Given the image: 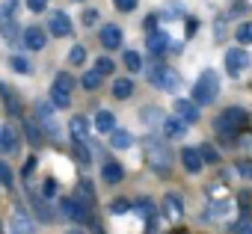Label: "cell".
<instances>
[{
	"mask_svg": "<svg viewBox=\"0 0 252 234\" xmlns=\"http://www.w3.org/2000/svg\"><path fill=\"white\" fill-rule=\"evenodd\" d=\"M155 24H158V15H149V18L143 21V27H146V33H155Z\"/></svg>",
	"mask_w": 252,
	"mask_h": 234,
	"instance_id": "obj_44",
	"label": "cell"
},
{
	"mask_svg": "<svg viewBox=\"0 0 252 234\" xmlns=\"http://www.w3.org/2000/svg\"><path fill=\"white\" fill-rule=\"evenodd\" d=\"M196 30H199V21H190V24H187V36H193Z\"/></svg>",
	"mask_w": 252,
	"mask_h": 234,
	"instance_id": "obj_46",
	"label": "cell"
},
{
	"mask_svg": "<svg viewBox=\"0 0 252 234\" xmlns=\"http://www.w3.org/2000/svg\"><path fill=\"white\" fill-rule=\"evenodd\" d=\"M95 71L104 77V74H110L113 71V59H107V57H101V59H95Z\"/></svg>",
	"mask_w": 252,
	"mask_h": 234,
	"instance_id": "obj_32",
	"label": "cell"
},
{
	"mask_svg": "<svg viewBox=\"0 0 252 234\" xmlns=\"http://www.w3.org/2000/svg\"><path fill=\"white\" fill-rule=\"evenodd\" d=\"M163 213H166L169 219H181V213H184V210H181V202H178V196H172V193H169V196L163 199Z\"/></svg>",
	"mask_w": 252,
	"mask_h": 234,
	"instance_id": "obj_19",
	"label": "cell"
},
{
	"mask_svg": "<svg viewBox=\"0 0 252 234\" xmlns=\"http://www.w3.org/2000/svg\"><path fill=\"white\" fill-rule=\"evenodd\" d=\"M166 48H169V39H166V36H160V33H149V51H152L155 57L166 54Z\"/></svg>",
	"mask_w": 252,
	"mask_h": 234,
	"instance_id": "obj_18",
	"label": "cell"
},
{
	"mask_svg": "<svg viewBox=\"0 0 252 234\" xmlns=\"http://www.w3.org/2000/svg\"><path fill=\"white\" fill-rule=\"evenodd\" d=\"M33 210H36V216H39L42 222H51V219H54V210H51L39 196H33Z\"/></svg>",
	"mask_w": 252,
	"mask_h": 234,
	"instance_id": "obj_23",
	"label": "cell"
},
{
	"mask_svg": "<svg viewBox=\"0 0 252 234\" xmlns=\"http://www.w3.org/2000/svg\"><path fill=\"white\" fill-rule=\"evenodd\" d=\"M220 95V77L217 71H202L199 80L193 83V101L202 107V104H214Z\"/></svg>",
	"mask_w": 252,
	"mask_h": 234,
	"instance_id": "obj_1",
	"label": "cell"
},
{
	"mask_svg": "<svg viewBox=\"0 0 252 234\" xmlns=\"http://www.w3.org/2000/svg\"><path fill=\"white\" fill-rule=\"evenodd\" d=\"M60 213H63L65 219H71V222H86V219H89V207H86L80 199H65V202L60 205Z\"/></svg>",
	"mask_w": 252,
	"mask_h": 234,
	"instance_id": "obj_6",
	"label": "cell"
},
{
	"mask_svg": "<svg viewBox=\"0 0 252 234\" xmlns=\"http://www.w3.org/2000/svg\"><path fill=\"white\" fill-rule=\"evenodd\" d=\"M225 213H231V202H220V205H211L208 207V219H220Z\"/></svg>",
	"mask_w": 252,
	"mask_h": 234,
	"instance_id": "obj_25",
	"label": "cell"
},
{
	"mask_svg": "<svg viewBox=\"0 0 252 234\" xmlns=\"http://www.w3.org/2000/svg\"><path fill=\"white\" fill-rule=\"evenodd\" d=\"M160 128H163V134H166V137H181V134H184V122L178 119V116H175V119H163V125H160Z\"/></svg>",
	"mask_w": 252,
	"mask_h": 234,
	"instance_id": "obj_22",
	"label": "cell"
},
{
	"mask_svg": "<svg viewBox=\"0 0 252 234\" xmlns=\"http://www.w3.org/2000/svg\"><path fill=\"white\" fill-rule=\"evenodd\" d=\"M140 119H143V128H149V131H155V128H160L163 125V110L160 107H146L143 113H140Z\"/></svg>",
	"mask_w": 252,
	"mask_h": 234,
	"instance_id": "obj_14",
	"label": "cell"
},
{
	"mask_svg": "<svg viewBox=\"0 0 252 234\" xmlns=\"http://www.w3.org/2000/svg\"><path fill=\"white\" fill-rule=\"evenodd\" d=\"M12 234H36V222H33L30 213H24L21 207L12 210Z\"/></svg>",
	"mask_w": 252,
	"mask_h": 234,
	"instance_id": "obj_9",
	"label": "cell"
},
{
	"mask_svg": "<svg viewBox=\"0 0 252 234\" xmlns=\"http://www.w3.org/2000/svg\"><path fill=\"white\" fill-rule=\"evenodd\" d=\"M24 134L30 137V143H33V146H42V134H39L36 122H24Z\"/></svg>",
	"mask_w": 252,
	"mask_h": 234,
	"instance_id": "obj_29",
	"label": "cell"
},
{
	"mask_svg": "<svg viewBox=\"0 0 252 234\" xmlns=\"http://www.w3.org/2000/svg\"><path fill=\"white\" fill-rule=\"evenodd\" d=\"M234 36H237L240 45H249V42H252V21H243V24L234 30Z\"/></svg>",
	"mask_w": 252,
	"mask_h": 234,
	"instance_id": "obj_26",
	"label": "cell"
},
{
	"mask_svg": "<svg viewBox=\"0 0 252 234\" xmlns=\"http://www.w3.org/2000/svg\"><path fill=\"white\" fill-rule=\"evenodd\" d=\"M65 234H83V231H74V228H71V231H65Z\"/></svg>",
	"mask_w": 252,
	"mask_h": 234,
	"instance_id": "obj_48",
	"label": "cell"
},
{
	"mask_svg": "<svg viewBox=\"0 0 252 234\" xmlns=\"http://www.w3.org/2000/svg\"><path fill=\"white\" fill-rule=\"evenodd\" d=\"M243 125H246V113H243L240 107H228V110H222V113H220V119L214 122V128H217L220 134H225V137L237 134Z\"/></svg>",
	"mask_w": 252,
	"mask_h": 234,
	"instance_id": "obj_3",
	"label": "cell"
},
{
	"mask_svg": "<svg viewBox=\"0 0 252 234\" xmlns=\"http://www.w3.org/2000/svg\"><path fill=\"white\" fill-rule=\"evenodd\" d=\"M101 175H104L107 184H119V181L125 178V169H122L119 163H104V172H101Z\"/></svg>",
	"mask_w": 252,
	"mask_h": 234,
	"instance_id": "obj_21",
	"label": "cell"
},
{
	"mask_svg": "<svg viewBox=\"0 0 252 234\" xmlns=\"http://www.w3.org/2000/svg\"><path fill=\"white\" fill-rule=\"evenodd\" d=\"M119 12H134L137 9V0H113Z\"/></svg>",
	"mask_w": 252,
	"mask_h": 234,
	"instance_id": "obj_37",
	"label": "cell"
},
{
	"mask_svg": "<svg viewBox=\"0 0 252 234\" xmlns=\"http://www.w3.org/2000/svg\"><path fill=\"white\" fill-rule=\"evenodd\" d=\"M0 184H3V187H12V169H9L3 160H0Z\"/></svg>",
	"mask_w": 252,
	"mask_h": 234,
	"instance_id": "obj_35",
	"label": "cell"
},
{
	"mask_svg": "<svg viewBox=\"0 0 252 234\" xmlns=\"http://www.w3.org/2000/svg\"><path fill=\"white\" fill-rule=\"evenodd\" d=\"M95 21H98V12H92V9H89V12L83 15V24H95Z\"/></svg>",
	"mask_w": 252,
	"mask_h": 234,
	"instance_id": "obj_45",
	"label": "cell"
},
{
	"mask_svg": "<svg viewBox=\"0 0 252 234\" xmlns=\"http://www.w3.org/2000/svg\"><path fill=\"white\" fill-rule=\"evenodd\" d=\"M128 207H131V205L125 202V199H116V202H113V213H125Z\"/></svg>",
	"mask_w": 252,
	"mask_h": 234,
	"instance_id": "obj_43",
	"label": "cell"
},
{
	"mask_svg": "<svg viewBox=\"0 0 252 234\" xmlns=\"http://www.w3.org/2000/svg\"><path fill=\"white\" fill-rule=\"evenodd\" d=\"M98 83H101V74H98V71L92 68V71H89V74L83 77V86H86V89H98Z\"/></svg>",
	"mask_w": 252,
	"mask_h": 234,
	"instance_id": "obj_36",
	"label": "cell"
},
{
	"mask_svg": "<svg viewBox=\"0 0 252 234\" xmlns=\"http://www.w3.org/2000/svg\"><path fill=\"white\" fill-rule=\"evenodd\" d=\"M125 65H128L131 71H140V68H143V59H140V54H137V51H125Z\"/></svg>",
	"mask_w": 252,
	"mask_h": 234,
	"instance_id": "obj_27",
	"label": "cell"
},
{
	"mask_svg": "<svg viewBox=\"0 0 252 234\" xmlns=\"http://www.w3.org/2000/svg\"><path fill=\"white\" fill-rule=\"evenodd\" d=\"M71 92H74V80H71V74H57L54 83H51V101H54V107H68Z\"/></svg>",
	"mask_w": 252,
	"mask_h": 234,
	"instance_id": "obj_4",
	"label": "cell"
},
{
	"mask_svg": "<svg viewBox=\"0 0 252 234\" xmlns=\"http://www.w3.org/2000/svg\"><path fill=\"white\" fill-rule=\"evenodd\" d=\"M68 131H71V137H74V140L86 143V137H89V122L83 119V116H74V119L68 122Z\"/></svg>",
	"mask_w": 252,
	"mask_h": 234,
	"instance_id": "obj_16",
	"label": "cell"
},
{
	"mask_svg": "<svg viewBox=\"0 0 252 234\" xmlns=\"http://www.w3.org/2000/svg\"><path fill=\"white\" fill-rule=\"evenodd\" d=\"M42 190H45V196H48V199H54V196H57V181H51V178H48Z\"/></svg>",
	"mask_w": 252,
	"mask_h": 234,
	"instance_id": "obj_42",
	"label": "cell"
},
{
	"mask_svg": "<svg viewBox=\"0 0 252 234\" xmlns=\"http://www.w3.org/2000/svg\"><path fill=\"white\" fill-rule=\"evenodd\" d=\"M181 163H184V169H187L190 175L202 172V166H205V160H202L199 148H184V151H181Z\"/></svg>",
	"mask_w": 252,
	"mask_h": 234,
	"instance_id": "obj_13",
	"label": "cell"
},
{
	"mask_svg": "<svg viewBox=\"0 0 252 234\" xmlns=\"http://www.w3.org/2000/svg\"><path fill=\"white\" fill-rule=\"evenodd\" d=\"M15 9H18V0H0V12L3 15H15Z\"/></svg>",
	"mask_w": 252,
	"mask_h": 234,
	"instance_id": "obj_38",
	"label": "cell"
},
{
	"mask_svg": "<svg viewBox=\"0 0 252 234\" xmlns=\"http://www.w3.org/2000/svg\"><path fill=\"white\" fill-rule=\"evenodd\" d=\"M21 172H24V178H30V175L36 172V157H30V160H24V169H21Z\"/></svg>",
	"mask_w": 252,
	"mask_h": 234,
	"instance_id": "obj_41",
	"label": "cell"
},
{
	"mask_svg": "<svg viewBox=\"0 0 252 234\" xmlns=\"http://www.w3.org/2000/svg\"><path fill=\"white\" fill-rule=\"evenodd\" d=\"M134 146V137L128 131H113V148H131Z\"/></svg>",
	"mask_w": 252,
	"mask_h": 234,
	"instance_id": "obj_24",
	"label": "cell"
},
{
	"mask_svg": "<svg viewBox=\"0 0 252 234\" xmlns=\"http://www.w3.org/2000/svg\"><path fill=\"white\" fill-rule=\"evenodd\" d=\"M146 163H149L158 175H166L169 166H172V151H169V146L160 143V140H149V143H146Z\"/></svg>",
	"mask_w": 252,
	"mask_h": 234,
	"instance_id": "obj_2",
	"label": "cell"
},
{
	"mask_svg": "<svg viewBox=\"0 0 252 234\" xmlns=\"http://www.w3.org/2000/svg\"><path fill=\"white\" fill-rule=\"evenodd\" d=\"M18 148V137H15V131L9 128V125H0V151L3 154H12Z\"/></svg>",
	"mask_w": 252,
	"mask_h": 234,
	"instance_id": "obj_15",
	"label": "cell"
},
{
	"mask_svg": "<svg viewBox=\"0 0 252 234\" xmlns=\"http://www.w3.org/2000/svg\"><path fill=\"white\" fill-rule=\"evenodd\" d=\"M80 202H83L86 207L92 205V184H89V181H80Z\"/></svg>",
	"mask_w": 252,
	"mask_h": 234,
	"instance_id": "obj_34",
	"label": "cell"
},
{
	"mask_svg": "<svg viewBox=\"0 0 252 234\" xmlns=\"http://www.w3.org/2000/svg\"><path fill=\"white\" fill-rule=\"evenodd\" d=\"M237 172H240L243 178H252V160H240V163H237Z\"/></svg>",
	"mask_w": 252,
	"mask_h": 234,
	"instance_id": "obj_39",
	"label": "cell"
},
{
	"mask_svg": "<svg viewBox=\"0 0 252 234\" xmlns=\"http://www.w3.org/2000/svg\"><path fill=\"white\" fill-rule=\"evenodd\" d=\"M83 59H86V51H83V45H74V48L68 51V62H71V65H83Z\"/></svg>",
	"mask_w": 252,
	"mask_h": 234,
	"instance_id": "obj_28",
	"label": "cell"
},
{
	"mask_svg": "<svg viewBox=\"0 0 252 234\" xmlns=\"http://www.w3.org/2000/svg\"><path fill=\"white\" fill-rule=\"evenodd\" d=\"M45 6H48V0H27V9L30 12H42Z\"/></svg>",
	"mask_w": 252,
	"mask_h": 234,
	"instance_id": "obj_40",
	"label": "cell"
},
{
	"mask_svg": "<svg viewBox=\"0 0 252 234\" xmlns=\"http://www.w3.org/2000/svg\"><path fill=\"white\" fill-rule=\"evenodd\" d=\"M74 157L80 160V163H89L92 157H89V151H86V146L80 143V140H74Z\"/></svg>",
	"mask_w": 252,
	"mask_h": 234,
	"instance_id": "obj_33",
	"label": "cell"
},
{
	"mask_svg": "<svg viewBox=\"0 0 252 234\" xmlns=\"http://www.w3.org/2000/svg\"><path fill=\"white\" fill-rule=\"evenodd\" d=\"M12 68H15V71H21V74H30V71H33V65H30L24 57H12Z\"/></svg>",
	"mask_w": 252,
	"mask_h": 234,
	"instance_id": "obj_31",
	"label": "cell"
},
{
	"mask_svg": "<svg viewBox=\"0 0 252 234\" xmlns=\"http://www.w3.org/2000/svg\"><path fill=\"white\" fill-rule=\"evenodd\" d=\"M101 45H104L107 51H116V48H122V27H116V24H107V27H101Z\"/></svg>",
	"mask_w": 252,
	"mask_h": 234,
	"instance_id": "obj_12",
	"label": "cell"
},
{
	"mask_svg": "<svg viewBox=\"0 0 252 234\" xmlns=\"http://www.w3.org/2000/svg\"><path fill=\"white\" fill-rule=\"evenodd\" d=\"M199 154H202V160H205V163H217V160H220V151H217L214 146H202V148H199Z\"/></svg>",
	"mask_w": 252,
	"mask_h": 234,
	"instance_id": "obj_30",
	"label": "cell"
},
{
	"mask_svg": "<svg viewBox=\"0 0 252 234\" xmlns=\"http://www.w3.org/2000/svg\"><path fill=\"white\" fill-rule=\"evenodd\" d=\"M48 27H51V36H68L71 33V18L65 12H51Z\"/></svg>",
	"mask_w": 252,
	"mask_h": 234,
	"instance_id": "obj_10",
	"label": "cell"
},
{
	"mask_svg": "<svg viewBox=\"0 0 252 234\" xmlns=\"http://www.w3.org/2000/svg\"><path fill=\"white\" fill-rule=\"evenodd\" d=\"M131 95H134V83H131V80H125V77H122V80L113 83V98L125 101V98H131Z\"/></svg>",
	"mask_w": 252,
	"mask_h": 234,
	"instance_id": "obj_20",
	"label": "cell"
},
{
	"mask_svg": "<svg viewBox=\"0 0 252 234\" xmlns=\"http://www.w3.org/2000/svg\"><path fill=\"white\" fill-rule=\"evenodd\" d=\"M175 116H178L184 125H196V122H199V104L178 98V101H175Z\"/></svg>",
	"mask_w": 252,
	"mask_h": 234,
	"instance_id": "obj_7",
	"label": "cell"
},
{
	"mask_svg": "<svg viewBox=\"0 0 252 234\" xmlns=\"http://www.w3.org/2000/svg\"><path fill=\"white\" fill-rule=\"evenodd\" d=\"M95 128H98L101 134H107V131L116 128V119H113L110 110H98V116H95Z\"/></svg>",
	"mask_w": 252,
	"mask_h": 234,
	"instance_id": "obj_17",
	"label": "cell"
},
{
	"mask_svg": "<svg viewBox=\"0 0 252 234\" xmlns=\"http://www.w3.org/2000/svg\"><path fill=\"white\" fill-rule=\"evenodd\" d=\"M24 45H27V51H42L48 45V33L42 27H27L24 30Z\"/></svg>",
	"mask_w": 252,
	"mask_h": 234,
	"instance_id": "obj_11",
	"label": "cell"
},
{
	"mask_svg": "<svg viewBox=\"0 0 252 234\" xmlns=\"http://www.w3.org/2000/svg\"><path fill=\"white\" fill-rule=\"evenodd\" d=\"M246 65H249V54H246V51L237 48V51H228V54H225V68H228V74L237 77Z\"/></svg>",
	"mask_w": 252,
	"mask_h": 234,
	"instance_id": "obj_8",
	"label": "cell"
},
{
	"mask_svg": "<svg viewBox=\"0 0 252 234\" xmlns=\"http://www.w3.org/2000/svg\"><path fill=\"white\" fill-rule=\"evenodd\" d=\"M146 74H149V80H152L155 86H160V89H178V83H181L172 68H158V65H152V68H146Z\"/></svg>",
	"mask_w": 252,
	"mask_h": 234,
	"instance_id": "obj_5",
	"label": "cell"
},
{
	"mask_svg": "<svg viewBox=\"0 0 252 234\" xmlns=\"http://www.w3.org/2000/svg\"><path fill=\"white\" fill-rule=\"evenodd\" d=\"M237 234H252V225H249V222H243V225L237 228Z\"/></svg>",
	"mask_w": 252,
	"mask_h": 234,
	"instance_id": "obj_47",
	"label": "cell"
}]
</instances>
